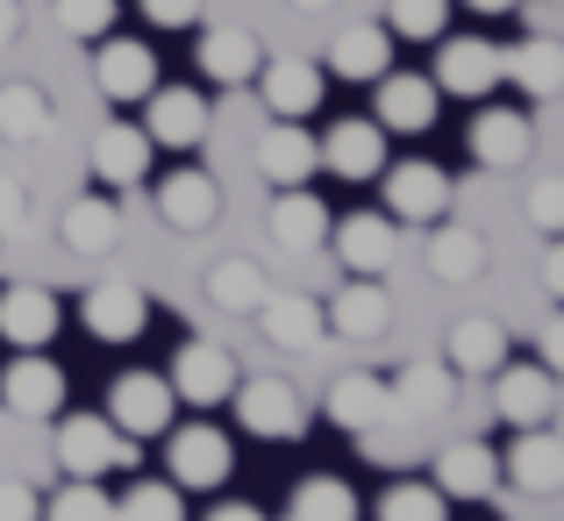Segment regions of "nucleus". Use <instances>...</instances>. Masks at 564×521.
<instances>
[{"mask_svg": "<svg viewBox=\"0 0 564 521\" xmlns=\"http://www.w3.org/2000/svg\"><path fill=\"white\" fill-rule=\"evenodd\" d=\"M137 436L108 422V414H57V465L65 479H108V471H129L137 465Z\"/></svg>", "mask_w": 564, "mask_h": 521, "instance_id": "f257e3e1", "label": "nucleus"}, {"mask_svg": "<svg viewBox=\"0 0 564 521\" xmlns=\"http://www.w3.org/2000/svg\"><path fill=\"white\" fill-rule=\"evenodd\" d=\"M557 393H564V379L551 365H500L494 371V408H500V422H514V428H551L557 422Z\"/></svg>", "mask_w": 564, "mask_h": 521, "instance_id": "f03ea898", "label": "nucleus"}, {"mask_svg": "<svg viewBox=\"0 0 564 521\" xmlns=\"http://www.w3.org/2000/svg\"><path fill=\"white\" fill-rule=\"evenodd\" d=\"M172 408H180V393H172V379H158V371H122L108 393V422L122 428V436H165L172 428Z\"/></svg>", "mask_w": 564, "mask_h": 521, "instance_id": "7ed1b4c3", "label": "nucleus"}, {"mask_svg": "<svg viewBox=\"0 0 564 521\" xmlns=\"http://www.w3.org/2000/svg\"><path fill=\"white\" fill-rule=\"evenodd\" d=\"M236 422L243 436H264V443H301L307 428V408L286 379H243L236 386Z\"/></svg>", "mask_w": 564, "mask_h": 521, "instance_id": "20e7f679", "label": "nucleus"}, {"mask_svg": "<svg viewBox=\"0 0 564 521\" xmlns=\"http://www.w3.org/2000/svg\"><path fill=\"white\" fill-rule=\"evenodd\" d=\"M379 94H372V122L386 129V137H422L429 122H436L443 108V86L422 79V72H379Z\"/></svg>", "mask_w": 564, "mask_h": 521, "instance_id": "39448f33", "label": "nucleus"}, {"mask_svg": "<svg viewBox=\"0 0 564 521\" xmlns=\"http://www.w3.org/2000/svg\"><path fill=\"white\" fill-rule=\"evenodd\" d=\"M172 393L193 400V408H221V400H236V357L221 344H207V336H193V344H180V357H172Z\"/></svg>", "mask_w": 564, "mask_h": 521, "instance_id": "423d86ee", "label": "nucleus"}, {"mask_svg": "<svg viewBox=\"0 0 564 521\" xmlns=\"http://www.w3.org/2000/svg\"><path fill=\"white\" fill-rule=\"evenodd\" d=\"M0 408L22 414V422H51V414H65V371H57L43 350H22L8 371H0Z\"/></svg>", "mask_w": 564, "mask_h": 521, "instance_id": "0eeeda50", "label": "nucleus"}, {"mask_svg": "<svg viewBox=\"0 0 564 521\" xmlns=\"http://www.w3.org/2000/svg\"><path fill=\"white\" fill-rule=\"evenodd\" d=\"M451 178L436 165H422V158H408V165L386 172V215L393 221H414V229H436L443 215H451Z\"/></svg>", "mask_w": 564, "mask_h": 521, "instance_id": "6e6552de", "label": "nucleus"}, {"mask_svg": "<svg viewBox=\"0 0 564 521\" xmlns=\"http://www.w3.org/2000/svg\"><path fill=\"white\" fill-rule=\"evenodd\" d=\"M500 79H508V51H500V43H486V36H451L443 43V57H436V86L443 94L479 100V94H494Z\"/></svg>", "mask_w": 564, "mask_h": 521, "instance_id": "1a4fd4ad", "label": "nucleus"}, {"mask_svg": "<svg viewBox=\"0 0 564 521\" xmlns=\"http://www.w3.org/2000/svg\"><path fill=\"white\" fill-rule=\"evenodd\" d=\"M229 471H236V451L215 422H193V428L172 436V479H180L186 493H215V486H229Z\"/></svg>", "mask_w": 564, "mask_h": 521, "instance_id": "9d476101", "label": "nucleus"}, {"mask_svg": "<svg viewBox=\"0 0 564 521\" xmlns=\"http://www.w3.org/2000/svg\"><path fill=\"white\" fill-rule=\"evenodd\" d=\"M143 129L158 151H193L207 137V100L193 86H151L143 94Z\"/></svg>", "mask_w": 564, "mask_h": 521, "instance_id": "9b49d317", "label": "nucleus"}, {"mask_svg": "<svg viewBox=\"0 0 564 521\" xmlns=\"http://www.w3.org/2000/svg\"><path fill=\"white\" fill-rule=\"evenodd\" d=\"M258 100L272 108V122H307L322 108V65L307 57H272L258 65Z\"/></svg>", "mask_w": 564, "mask_h": 521, "instance_id": "f8f14e48", "label": "nucleus"}, {"mask_svg": "<svg viewBox=\"0 0 564 521\" xmlns=\"http://www.w3.org/2000/svg\"><path fill=\"white\" fill-rule=\"evenodd\" d=\"M79 315H86V329H94V344H137L143 322H151V301H143L137 286H122V279H100V286H86Z\"/></svg>", "mask_w": 564, "mask_h": 521, "instance_id": "ddd939ff", "label": "nucleus"}, {"mask_svg": "<svg viewBox=\"0 0 564 521\" xmlns=\"http://www.w3.org/2000/svg\"><path fill=\"white\" fill-rule=\"evenodd\" d=\"M151 129L143 122H108L94 137V178L108 193H129V186H143V172H151Z\"/></svg>", "mask_w": 564, "mask_h": 521, "instance_id": "4468645a", "label": "nucleus"}, {"mask_svg": "<svg viewBox=\"0 0 564 521\" xmlns=\"http://www.w3.org/2000/svg\"><path fill=\"white\" fill-rule=\"evenodd\" d=\"M258 172H264V186H307V178L322 172V137H307L301 122H272L258 137Z\"/></svg>", "mask_w": 564, "mask_h": 521, "instance_id": "2eb2a0df", "label": "nucleus"}, {"mask_svg": "<svg viewBox=\"0 0 564 521\" xmlns=\"http://www.w3.org/2000/svg\"><path fill=\"white\" fill-rule=\"evenodd\" d=\"M429 479H436L451 500H494L500 493V457L486 451L479 436H457V443L436 451V471H429Z\"/></svg>", "mask_w": 564, "mask_h": 521, "instance_id": "dca6fc26", "label": "nucleus"}, {"mask_svg": "<svg viewBox=\"0 0 564 521\" xmlns=\"http://www.w3.org/2000/svg\"><path fill=\"white\" fill-rule=\"evenodd\" d=\"M529 143H536V122L522 108H479L471 115V158L486 172H514L529 158Z\"/></svg>", "mask_w": 564, "mask_h": 521, "instance_id": "f3484780", "label": "nucleus"}, {"mask_svg": "<svg viewBox=\"0 0 564 521\" xmlns=\"http://www.w3.org/2000/svg\"><path fill=\"white\" fill-rule=\"evenodd\" d=\"M94 86L108 100H143L158 86V57H151V43H137V36H108L100 43V57H94Z\"/></svg>", "mask_w": 564, "mask_h": 521, "instance_id": "a211bd4d", "label": "nucleus"}, {"mask_svg": "<svg viewBox=\"0 0 564 521\" xmlns=\"http://www.w3.org/2000/svg\"><path fill=\"white\" fill-rule=\"evenodd\" d=\"M158 215H165L180 236L215 229V215H221V186H215V172H200V165L172 172L165 186H158Z\"/></svg>", "mask_w": 564, "mask_h": 521, "instance_id": "6ab92c4d", "label": "nucleus"}, {"mask_svg": "<svg viewBox=\"0 0 564 521\" xmlns=\"http://www.w3.org/2000/svg\"><path fill=\"white\" fill-rule=\"evenodd\" d=\"M258 329L272 336L279 350H322V336H329V307L307 301V293H264Z\"/></svg>", "mask_w": 564, "mask_h": 521, "instance_id": "aec40b11", "label": "nucleus"}, {"mask_svg": "<svg viewBox=\"0 0 564 521\" xmlns=\"http://www.w3.org/2000/svg\"><path fill=\"white\" fill-rule=\"evenodd\" d=\"M193 57H200V72L215 86H250L258 65H264V43L250 36V29H236V22H215L200 43H193Z\"/></svg>", "mask_w": 564, "mask_h": 521, "instance_id": "412c9836", "label": "nucleus"}, {"mask_svg": "<svg viewBox=\"0 0 564 521\" xmlns=\"http://www.w3.org/2000/svg\"><path fill=\"white\" fill-rule=\"evenodd\" d=\"M57 293H43V286H8L0 293V336H8L14 350H51V336H57Z\"/></svg>", "mask_w": 564, "mask_h": 521, "instance_id": "4be33fe9", "label": "nucleus"}, {"mask_svg": "<svg viewBox=\"0 0 564 521\" xmlns=\"http://www.w3.org/2000/svg\"><path fill=\"white\" fill-rule=\"evenodd\" d=\"M322 165L336 178H379L386 172V129L379 122H336L322 137Z\"/></svg>", "mask_w": 564, "mask_h": 521, "instance_id": "5701e85b", "label": "nucleus"}, {"mask_svg": "<svg viewBox=\"0 0 564 521\" xmlns=\"http://www.w3.org/2000/svg\"><path fill=\"white\" fill-rule=\"evenodd\" d=\"M386 65H393V29H386V22L336 29V43H329V72H336V79H379Z\"/></svg>", "mask_w": 564, "mask_h": 521, "instance_id": "b1692460", "label": "nucleus"}, {"mask_svg": "<svg viewBox=\"0 0 564 521\" xmlns=\"http://www.w3.org/2000/svg\"><path fill=\"white\" fill-rule=\"evenodd\" d=\"M336 258L358 279H379L393 264V215H344L336 221Z\"/></svg>", "mask_w": 564, "mask_h": 521, "instance_id": "393cba45", "label": "nucleus"}, {"mask_svg": "<svg viewBox=\"0 0 564 521\" xmlns=\"http://www.w3.org/2000/svg\"><path fill=\"white\" fill-rule=\"evenodd\" d=\"M500 365H508V329L494 315H471L451 329V371L457 379H494Z\"/></svg>", "mask_w": 564, "mask_h": 521, "instance_id": "a878e982", "label": "nucleus"}, {"mask_svg": "<svg viewBox=\"0 0 564 521\" xmlns=\"http://www.w3.org/2000/svg\"><path fill=\"white\" fill-rule=\"evenodd\" d=\"M429 272H436L443 286H471V279L486 272V236L465 229V221H436V236H429Z\"/></svg>", "mask_w": 564, "mask_h": 521, "instance_id": "bb28decb", "label": "nucleus"}, {"mask_svg": "<svg viewBox=\"0 0 564 521\" xmlns=\"http://www.w3.org/2000/svg\"><path fill=\"white\" fill-rule=\"evenodd\" d=\"M393 322V301H386L379 279H358L329 301V336H350V344H372V336Z\"/></svg>", "mask_w": 564, "mask_h": 521, "instance_id": "cd10ccee", "label": "nucleus"}, {"mask_svg": "<svg viewBox=\"0 0 564 521\" xmlns=\"http://www.w3.org/2000/svg\"><path fill=\"white\" fill-rule=\"evenodd\" d=\"M272 236H279L286 250L329 243V207H322L307 186H279V193H272Z\"/></svg>", "mask_w": 564, "mask_h": 521, "instance_id": "c85d7f7f", "label": "nucleus"}, {"mask_svg": "<svg viewBox=\"0 0 564 521\" xmlns=\"http://www.w3.org/2000/svg\"><path fill=\"white\" fill-rule=\"evenodd\" d=\"M508 479L522 486V493H557L564 486V443L543 436V428H522L508 451Z\"/></svg>", "mask_w": 564, "mask_h": 521, "instance_id": "c756f323", "label": "nucleus"}, {"mask_svg": "<svg viewBox=\"0 0 564 521\" xmlns=\"http://www.w3.org/2000/svg\"><path fill=\"white\" fill-rule=\"evenodd\" d=\"M57 236H65V250H79V258H100V250H115V236H122V207L100 200V193H86V200L65 207Z\"/></svg>", "mask_w": 564, "mask_h": 521, "instance_id": "7c9ffc66", "label": "nucleus"}, {"mask_svg": "<svg viewBox=\"0 0 564 521\" xmlns=\"http://www.w3.org/2000/svg\"><path fill=\"white\" fill-rule=\"evenodd\" d=\"M386 414V379L379 371H344V379L329 386V422L350 428V436H365V428H379Z\"/></svg>", "mask_w": 564, "mask_h": 521, "instance_id": "2f4dec72", "label": "nucleus"}, {"mask_svg": "<svg viewBox=\"0 0 564 521\" xmlns=\"http://www.w3.org/2000/svg\"><path fill=\"white\" fill-rule=\"evenodd\" d=\"M508 79L529 100H557L564 94V43L557 36H529L522 51H508Z\"/></svg>", "mask_w": 564, "mask_h": 521, "instance_id": "473e14b6", "label": "nucleus"}, {"mask_svg": "<svg viewBox=\"0 0 564 521\" xmlns=\"http://www.w3.org/2000/svg\"><path fill=\"white\" fill-rule=\"evenodd\" d=\"M264 272L250 258H221V264H207V301L221 307V315H258L264 307Z\"/></svg>", "mask_w": 564, "mask_h": 521, "instance_id": "72a5a7b5", "label": "nucleus"}, {"mask_svg": "<svg viewBox=\"0 0 564 521\" xmlns=\"http://www.w3.org/2000/svg\"><path fill=\"white\" fill-rule=\"evenodd\" d=\"M293 521H358V493L336 471H315V479L293 486Z\"/></svg>", "mask_w": 564, "mask_h": 521, "instance_id": "f704fd0d", "label": "nucleus"}, {"mask_svg": "<svg viewBox=\"0 0 564 521\" xmlns=\"http://www.w3.org/2000/svg\"><path fill=\"white\" fill-rule=\"evenodd\" d=\"M43 129H51V94L43 86H0V137L8 143H36Z\"/></svg>", "mask_w": 564, "mask_h": 521, "instance_id": "c9c22d12", "label": "nucleus"}, {"mask_svg": "<svg viewBox=\"0 0 564 521\" xmlns=\"http://www.w3.org/2000/svg\"><path fill=\"white\" fill-rule=\"evenodd\" d=\"M115 521H186L180 479H137L122 500H115Z\"/></svg>", "mask_w": 564, "mask_h": 521, "instance_id": "e433bc0d", "label": "nucleus"}, {"mask_svg": "<svg viewBox=\"0 0 564 521\" xmlns=\"http://www.w3.org/2000/svg\"><path fill=\"white\" fill-rule=\"evenodd\" d=\"M379 521H451V493L436 479H400L379 500Z\"/></svg>", "mask_w": 564, "mask_h": 521, "instance_id": "4c0bfd02", "label": "nucleus"}, {"mask_svg": "<svg viewBox=\"0 0 564 521\" xmlns=\"http://www.w3.org/2000/svg\"><path fill=\"white\" fill-rule=\"evenodd\" d=\"M386 29L414 43H443L451 36V0H386Z\"/></svg>", "mask_w": 564, "mask_h": 521, "instance_id": "58836bf2", "label": "nucleus"}, {"mask_svg": "<svg viewBox=\"0 0 564 521\" xmlns=\"http://www.w3.org/2000/svg\"><path fill=\"white\" fill-rule=\"evenodd\" d=\"M393 393L408 400L414 414H443V408H451V393H457V386H451V365H429V357H422V365H408V371L393 379Z\"/></svg>", "mask_w": 564, "mask_h": 521, "instance_id": "ea45409f", "label": "nucleus"}, {"mask_svg": "<svg viewBox=\"0 0 564 521\" xmlns=\"http://www.w3.org/2000/svg\"><path fill=\"white\" fill-rule=\"evenodd\" d=\"M43 521H115V500L100 493V479H65L51 493V508H43Z\"/></svg>", "mask_w": 564, "mask_h": 521, "instance_id": "a19ab883", "label": "nucleus"}, {"mask_svg": "<svg viewBox=\"0 0 564 521\" xmlns=\"http://www.w3.org/2000/svg\"><path fill=\"white\" fill-rule=\"evenodd\" d=\"M51 14L65 36H108L115 29V0H51Z\"/></svg>", "mask_w": 564, "mask_h": 521, "instance_id": "79ce46f5", "label": "nucleus"}, {"mask_svg": "<svg viewBox=\"0 0 564 521\" xmlns=\"http://www.w3.org/2000/svg\"><path fill=\"white\" fill-rule=\"evenodd\" d=\"M522 215H529V229H543V236H564V178H557V172L529 186Z\"/></svg>", "mask_w": 564, "mask_h": 521, "instance_id": "37998d69", "label": "nucleus"}, {"mask_svg": "<svg viewBox=\"0 0 564 521\" xmlns=\"http://www.w3.org/2000/svg\"><path fill=\"white\" fill-rule=\"evenodd\" d=\"M0 521H43V500L22 479H0Z\"/></svg>", "mask_w": 564, "mask_h": 521, "instance_id": "c03bdc74", "label": "nucleus"}, {"mask_svg": "<svg viewBox=\"0 0 564 521\" xmlns=\"http://www.w3.org/2000/svg\"><path fill=\"white\" fill-rule=\"evenodd\" d=\"M143 14H151L158 29H193L200 22V0H137Z\"/></svg>", "mask_w": 564, "mask_h": 521, "instance_id": "a18cd8bd", "label": "nucleus"}, {"mask_svg": "<svg viewBox=\"0 0 564 521\" xmlns=\"http://www.w3.org/2000/svg\"><path fill=\"white\" fill-rule=\"evenodd\" d=\"M536 357H543V365H551L557 379H564V307H557L551 322H543V336H536Z\"/></svg>", "mask_w": 564, "mask_h": 521, "instance_id": "49530a36", "label": "nucleus"}, {"mask_svg": "<svg viewBox=\"0 0 564 521\" xmlns=\"http://www.w3.org/2000/svg\"><path fill=\"white\" fill-rule=\"evenodd\" d=\"M22 207H29L22 178H8V172H0V236H8V229H22Z\"/></svg>", "mask_w": 564, "mask_h": 521, "instance_id": "de8ad7c7", "label": "nucleus"}, {"mask_svg": "<svg viewBox=\"0 0 564 521\" xmlns=\"http://www.w3.org/2000/svg\"><path fill=\"white\" fill-rule=\"evenodd\" d=\"M543 286H551V301L564 307V236H551V250H543Z\"/></svg>", "mask_w": 564, "mask_h": 521, "instance_id": "09e8293b", "label": "nucleus"}, {"mask_svg": "<svg viewBox=\"0 0 564 521\" xmlns=\"http://www.w3.org/2000/svg\"><path fill=\"white\" fill-rule=\"evenodd\" d=\"M14 36H22V8H14V0H0V51H8Z\"/></svg>", "mask_w": 564, "mask_h": 521, "instance_id": "8fccbe9b", "label": "nucleus"}, {"mask_svg": "<svg viewBox=\"0 0 564 521\" xmlns=\"http://www.w3.org/2000/svg\"><path fill=\"white\" fill-rule=\"evenodd\" d=\"M207 521H264V514L243 508V500H221V508H207Z\"/></svg>", "mask_w": 564, "mask_h": 521, "instance_id": "3c124183", "label": "nucleus"}, {"mask_svg": "<svg viewBox=\"0 0 564 521\" xmlns=\"http://www.w3.org/2000/svg\"><path fill=\"white\" fill-rule=\"evenodd\" d=\"M465 8H479V14H508V8H522V0H465Z\"/></svg>", "mask_w": 564, "mask_h": 521, "instance_id": "603ef678", "label": "nucleus"}, {"mask_svg": "<svg viewBox=\"0 0 564 521\" xmlns=\"http://www.w3.org/2000/svg\"><path fill=\"white\" fill-rule=\"evenodd\" d=\"M293 8H301V14H329L336 0H293Z\"/></svg>", "mask_w": 564, "mask_h": 521, "instance_id": "864d4df0", "label": "nucleus"}]
</instances>
